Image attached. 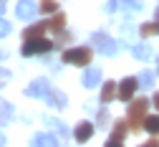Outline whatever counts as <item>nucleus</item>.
<instances>
[{
	"label": "nucleus",
	"mask_w": 159,
	"mask_h": 147,
	"mask_svg": "<svg viewBox=\"0 0 159 147\" xmlns=\"http://www.w3.org/2000/svg\"><path fill=\"white\" fill-rule=\"evenodd\" d=\"M126 130H129V122H126V119H119V122L114 124V130H111L109 147H114V145H121V142L126 140Z\"/></svg>",
	"instance_id": "nucleus-6"
},
{
	"label": "nucleus",
	"mask_w": 159,
	"mask_h": 147,
	"mask_svg": "<svg viewBox=\"0 0 159 147\" xmlns=\"http://www.w3.org/2000/svg\"><path fill=\"white\" fill-rule=\"evenodd\" d=\"M48 91H51V84H48L46 79H38L35 84H30V86H28V94H30V96H43V99H46Z\"/></svg>",
	"instance_id": "nucleus-10"
},
{
	"label": "nucleus",
	"mask_w": 159,
	"mask_h": 147,
	"mask_svg": "<svg viewBox=\"0 0 159 147\" xmlns=\"http://www.w3.org/2000/svg\"><path fill=\"white\" fill-rule=\"evenodd\" d=\"M3 56H5V53H3V51H0V58H3Z\"/></svg>",
	"instance_id": "nucleus-28"
},
{
	"label": "nucleus",
	"mask_w": 159,
	"mask_h": 147,
	"mask_svg": "<svg viewBox=\"0 0 159 147\" xmlns=\"http://www.w3.org/2000/svg\"><path fill=\"white\" fill-rule=\"evenodd\" d=\"M35 3H30V0H20V3L15 5V15L18 18H23V20H30V18H35Z\"/></svg>",
	"instance_id": "nucleus-7"
},
{
	"label": "nucleus",
	"mask_w": 159,
	"mask_h": 147,
	"mask_svg": "<svg viewBox=\"0 0 159 147\" xmlns=\"http://www.w3.org/2000/svg\"><path fill=\"white\" fill-rule=\"evenodd\" d=\"M91 135H93V124L91 122H81V124H76V130H73L76 142H86V140H91Z\"/></svg>",
	"instance_id": "nucleus-9"
},
{
	"label": "nucleus",
	"mask_w": 159,
	"mask_h": 147,
	"mask_svg": "<svg viewBox=\"0 0 159 147\" xmlns=\"http://www.w3.org/2000/svg\"><path fill=\"white\" fill-rule=\"evenodd\" d=\"M152 104H154V109L159 112V91H154V96H152Z\"/></svg>",
	"instance_id": "nucleus-25"
},
{
	"label": "nucleus",
	"mask_w": 159,
	"mask_h": 147,
	"mask_svg": "<svg viewBox=\"0 0 159 147\" xmlns=\"http://www.w3.org/2000/svg\"><path fill=\"white\" fill-rule=\"evenodd\" d=\"M46 31H51V23H48V20H41V23L28 26V28L23 31V38H25V41H28V38H41Z\"/></svg>",
	"instance_id": "nucleus-8"
},
{
	"label": "nucleus",
	"mask_w": 159,
	"mask_h": 147,
	"mask_svg": "<svg viewBox=\"0 0 159 147\" xmlns=\"http://www.w3.org/2000/svg\"><path fill=\"white\" fill-rule=\"evenodd\" d=\"M53 46H56V41H48V38H28L25 43H23V48H20V53L23 56H43V53H48V51H53Z\"/></svg>",
	"instance_id": "nucleus-3"
},
{
	"label": "nucleus",
	"mask_w": 159,
	"mask_h": 147,
	"mask_svg": "<svg viewBox=\"0 0 159 147\" xmlns=\"http://www.w3.org/2000/svg\"><path fill=\"white\" fill-rule=\"evenodd\" d=\"M46 101L51 104V107H58V109L66 107V96H63L61 91H56V89H51V91L46 94Z\"/></svg>",
	"instance_id": "nucleus-13"
},
{
	"label": "nucleus",
	"mask_w": 159,
	"mask_h": 147,
	"mask_svg": "<svg viewBox=\"0 0 159 147\" xmlns=\"http://www.w3.org/2000/svg\"><path fill=\"white\" fill-rule=\"evenodd\" d=\"M8 79H10V74H8L5 69H0V86H3V84H5Z\"/></svg>",
	"instance_id": "nucleus-24"
},
{
	"label": "nucleus",
	"mask_w": 159,
	"mask_h": 147,
	"mask_svg": "<svg viewBox=\"0 0 159 147\" xmlns=\"http://www.w3.org/2000/svg\"><path fill=\"white\" fill-rule=\"evenodd\" d=\"M134 56L142 58V61H149V58H152V48H149L147 43H139V46H134Z\"/></svg>",
	"instance_id": "nucleus-19"
},
{
	"label": "nucleus",
	"mask_w": 159,
	"mask_h": 147,
	"mask_svg": "<svg viewBox=\"0 0 159 147\" xmlns=\"http://www.w3.org/2000/svg\"><path fill=\"white\" fill-rule=\"evenodd\" d=\"M98 81H101V71H98V69H91V71H86L84 74V86H96V84Z\"/></svg>",
	"instance_id": "nucleus-16"
},
{
	"label": "nucleus",
	"mask_w": 159,
	"mask_h": 147,
	"mask_svg": "<svg viewBox=\"0 0 159 147\" xmlns=\"http://www.w3.org/2000/svg\"><path fill=\"white\" fill-rule=\"evenodd\" d=\"M139 33H142L144 38H149V36H159V18L154 20V23H144L142 28H139Z\"/></svg>",
	"instance_id": "nucleus-17"
},
{
	"label": "nucleus",
	"mask_w": 159,
	"mask_h": 147,
	"mask_svg": "<svg viewBox=\"0 0 159 147\" xmlns=\"http://www.w3.org/2000/svg\"><path fill=\"white\" fill-rule=\"evenodd\" d=\"M134 3H136V0H109V5H106V10L116 13V10H121V8H131Z\"/></svg>",
	"instance_id": "nucleus-18"
},
{
	"label": "nucleus",
	"mask_w": 159,
	"mask_h": 147,
	"mask_svg": "<svg viewBox=\"0 0 159 147\" xmlns=\"http://www.w3.org/2000/svg\"><path fill=\"white\" fill-rule=\"evenodd\" d=\"M56 142H58L56 135H41V137L33 140V145H56Z\"/></svg>",
	"instance_id": "nucleus-20"
},
{
	"label": "nucleus",
	"mask_w": 159,
	"mask_h": 147,
	"mask_svg": "<svg viewBox=\"0 0 159 147\" xmlns=\"http://www.w3.org/2000/svg\"><path fill=\"white\" fill-rule=\"evenodd\" d=\"M91 58H93V51L89 46H73L63 51V64H71V66H89Z\"/></svg>",
	"instance_id": "nucleus-2"
},
{
	"label": "nucleus",
	"mask_w": 159,
	"mask_h": 147,
	"mask_svg": "<svg viewBox=\"0 0 159 147\" xmlns=\"http://www.w3.org/2000/svg\"><path fill=\"white\" fill-rule=\"evenodd\" d=\"M48 23H51V31L58 36L61 31H66V13H61V10H58V13H53Z\"/></svg>",
	"instance_id": "nucleus-12"
},
{
	"label": "nucleus",
	"mask_w": 159,
	"mask_h": 147,
	"mask_svg": "<svg viewBox=\"0 0 159 147\" xmlns=\"http://www.w3.org/2000/svg\"><path fill=\"white\" fill-rule=\"evenodd\" d=\"M139 81H142V86H152V84H154V74L147 71V74H142V79H139Z\"/></svg>",
	"instance_id": "nucleus-21"
},
{
	"label": "nucleus",
	"mask_w": 159,
	"mask_h": 147,
	"mask_svg": "<svg viewBox=\"0 0 159 147\" xmlns=\"http://www.w3.org/2000/svg\"><path fill=\"white\" fill-rule=\"evenodd\" d=\"M139 86H142V81H139L136 76L121 79V84H119V99H121V101H131L134 94L139 91Z\"/></svg>",
	"instance_id": "nucleus-4"
},
{
	"label": "nucleus",
	"mask_w": 159,
	"mask_h": 147,
	"mask_svg": "<svg viewBox=\"0 0 159 147\" xmlns=\"http://www.w3.org/2000/svg\"><path fill=\"white\" fill-rule=\"evenodd\" d=\"M144 132L159 135V114H149V117L144 119Z\"/></svg>",
	"instance_id": "nucleus-15"
},
{
	"label": "nucleus",
	"mask_w": 159,
	"mask_h": 147,
	"mask_svg": "<svg viewBox=\"0 0 159 147\" xmlns=\"http://www.w3.org/2000/svg\"><path fill=\"white\" fill-rule=\"evenodd\" d=\"M116 96H119V86H116L114 81H106L104 86H101V101L109 104V101H114Z\"/></svg>",
	"instance_id": "nucleus-11"
},
{
	"label": "nucleus",
	"mask_w": 159,
	"mask_h": 147,
	"mask_svg": "<svg viewBox=\"0 0 159 147\" xmlns=\"http://www.w3.org/2000/svg\"><path fill=\"white\" fill-rule=\"evenodd\" d=\"M144 147H159V135H152V137L144 142Z\"/></svg>",
	"instance_id": "nucleus-23"
},
{
	"label": "nucleus",
	"mask_w": 159,
	"mask_h": 147,
	"mask_svg": "<svg viewBox=\"0 0 159 147\" xmlns=\"http://www.w3.org/2000/svg\"><path fill=\"white\" fill-rule=\"evenodd\" d=\"M149 117V99L147 96H136L129 101V109H126V122H129V130L139 132L144 130V119Z\"/></svg>",
	"instance_id": "nucleus-1"
},
{
	"label": "nucleus",
	"mask_w": 159,
	"mask_h": 147,
	"mask_svg": "<svg viewBox=\"0 0 159 147\" xmlns=\"http://www.w3.org/2000/svg\"><path fill=\"white\" fill-rule=\"evenodd\" d=\"M154 13H157V18H159V8H157V10H154Z\"/></svg>",
	"instance_id": "nucleus-27"
},
{
	"label": "nucleus",
	"mask_w": 159,
	"mask_h": 147,
	"mask_svg": "<svg viewBox=\"0 0 159 147\" xmlns=\"http://www.w3.org/2000/svg\"><path fill=\"white\" fill-rule=\"evenodd\" d=\"M8 31H10V23L0 18V38H3V36H8Z\"/></svg>",
	"instance_id": "nucleus-22"
},
{
	"label": "nucleus",
	"mask_w": 159,
	"mask_h": 147,
	"mask_svg": "<svg viewBox=\"0 0 159 147\" xmlns=\"http://www.w3.org/2000/svg\"><path fill=\"white\" fill-rule=\"evenodd\" d=\"M5 3H8V0H0V13L5 10Z\"/></svg>",
	"instance_id": "nucleus-26"
},
{
	"label": "nucleus",
	"mask_w": 159,
	"mask_h": 147,
	"mask_svg": "<svg viewBox=\"0 0 159 147\" xmlns=\"http://www.w3.org/2000/svg\"><path fill=\"white\" fill-rule=\"evenodd\" d=\"M61 8H58V0H41L38 3V13H46V15H53L58 13Z\"/></svg>",
	"instance_id": "nucleus-14"
},
{
	"label": "nucleus",
	"mask_w": 159,
	"mask_h": 147,
	"mask_svg": "<svg viewBox=\"0 0 159 147\" xmlns=\"http://www.w3.org/2000/svg\"><path fill=\"white\" fill-rule=\"evenodd\" d=\"M93 46H96V51H101L106 56H114L119 51V43L116 41H109L106 33H93Z\"/></svg>",
	"instance_id": "nucleus-5"
}]
</instances>
